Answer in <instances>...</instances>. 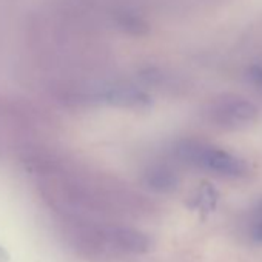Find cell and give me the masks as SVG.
Masks as SVG:
<instances>
[{"label":"cell","mask_w":262,"mask_h":262,"mask_svg":"<svg viewBox=\"0 0 262 262\" xmlns=\"http://www.w3.org/2000/svg\"><path fill=\"white\" fill-rule=\"evenodd\" d=\"M7 259H8V253L0 247V262H7Z\"/></svg>","instance_id":"9c48e42d"},{"label":"cell","mask_w":262,"mask_h":262,"mask_svg":"<svg viewBox=\"0 0 262 262\" xmlns=\"http://www.w3.org/2000/svg\"><path fill=\"white\" fill-rule=\"evenodd\" d=\"M106 99L111 103L126 108H142L150 105V97L136 88H113L106 94Z\"/></svg>","instance_id":"277c9868"},{"label":"cell","mask_w":262,"mask_h":262,"mask_svg":"<svg viewBox=\"0 0 262 262\" xmlns=\"http://www.w3.org/2000/svg\"><path fill=\"white\" fill-rule=\"evenodd\" d=\"M185 159L225 178H242L248 173V165L241 158L214 147L188 144L182 150Z\"/></svg>","instance_id":"6da1fadb"},{"label":"cell","mask_w":262,"mask_h":262,"mask_svg":"<svg viewBox=\"0 0 262 262\" xmlns=\"http://www.w3.org/2000/svg\"><path fill=\"white\" fill-rule=\"evenodd\" d=\"M257 108L247 99L233 97L230 100H224L214 111V119L221 126L230 129L245 128L257 119Z\"/></svg>","instance_id":"7a4b0ae2"},{"label":"cell","mask_w":262,"mask_h":262,"mask_svg":"<svg viewBox=\"0 0 262 262\" xmlns=\"http://www.w3.org/2000/svg\"><path fill=\"white\" fill-rule=\"evenodd\" d=\"M117 24L129 34L133 36H144L148 33V25L145 24L144 19H141L139 16H135V14H129V13H123L119 16L117 19Z\"/></svg>","instance_id":"8992f818"},{"label":"cell","mask_w":262,"mask_h":262,"mask_svg":"<svg viewBox=\"0 0 262 262\" xmlns=\"http://www.w3.org/2000/svg\"><path fill=\"white\" fill-rule=\"evenodd\" d=\"M250 79L259 90H262V67L250 68Z\"/></svg>","instance_id":"52a82bcc"},{"label":"cell","mask_w":262,"mask_h":262,"mask_svg":"<svg viewBox=\"0 0 262 262\" xmlns=\"http://www.w3.org/2000/svg\"><path fill=\"white\" fill-rule=\"evenodd\" d=\"M145 184L153 191L171 193L178 188L179 181H178V176L171 170L164 168V167H156V168H151L145 174Z\"/></svg>","instance_id":"5b68a950"},{"label":"cell","mask_w":262,"mask_h":262,"mask_svg":"<svg viewBox=\"0 0 262 262\" xmlns=\"http://www.w3.org/2000/svg\"><path fill=\"white\" fill-rule=\"evenodd\" d=\"M251 239H253L254 242L262 244V219L253 227V230H251Z\"/></svg>","instance_id":"ba28073f"},{"label":"cell","mask_w":262,"mask_h":262,"mask_svg":"<svg viewBox=\"0 0 262 262\" xmlns=\"http://www.w3.org/2000/svg\"><path fill=\"white\" fill-rule=\"evenodd\" d=\"M257 214L260 216V219H262V202L259 204V207H257Z\"/></svg>","instance_id":"30bf717a"},{"label":"cell","mask_w":262,"mask_h":262,"mask_svg":"<svg viewBox=\"0 0 262 262\" xmlns=\"http://www.w3.org/2000/svg\"><path fill=\"white\" fill-rule=\"evenodd\" d=\"M110 239L122 250L131 253H145L151 245L148 236L133 228H113L110 231Z\"/></svg>","instance_id":"3957f363"}]
</instances>
